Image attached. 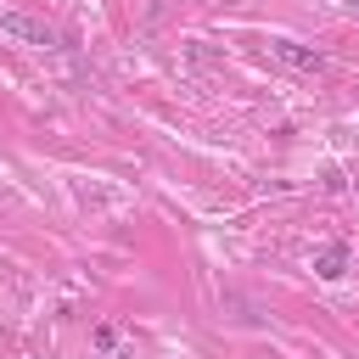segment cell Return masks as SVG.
I'll return each mask as SVG.
<instances>
[{
    "mask_svg": "<svg viewBox=\"0 0 359 359\" xmlns=\"http://www.w3.org/2000/svg\"><path fill=\"white\" fill-rule=\"evenodd\" d=\"M314 275H320V280H342V275H348V241L320 247V252H314Z\"/></svg>",
    "mask_w": 359,
    "mask_h": 359,
    "instance_id": "3957f363",
    "label": "cell"
},
{
    "mask_svg": "<svg viewBox=\"0 0 359 359\" xmlns=\"http://www.w3.org/2000/svg\"><path fill=\"white\" fill-rule=\"evenodd\" d=\"M0 34L22 39V45H56V34L39 22V17H22V11H0Z\"/></svg>",
    "mask_w": 359,
    "mask_h": 359,
    "instance_id": "7a4b0ae2",
    "label": "cell"
},
{
    "mask_svg": "<svg viewBox=\"0 0 359 359\" xmlns=\"http://www.w3.org/2000/svg\"><path fill=\"white\" fill-rule=\"evenodd\" d=\"M264 50H269L280 67H292V73H325V56H320V50H309V45H297V39H286V34L264 39Z\"/></svg>",
    "mask_w": 359,
    "mask_h": 359,
    "instance_id": "6da1fadb",
    "label": "cell"
}]
</instances>
